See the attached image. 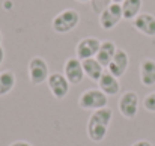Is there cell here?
<instances>
[{"label": "cell", "instance_id": "cell-8", "mask_svg": "<svg viewBox=\"0 0 155 146\" xmlns=\"http://www.w3.org/2000/svg\"><path fill=\"white\" fill-rule=\"evenodd\" d=\"M100 47H101V41L98 38H94V36L83 38L75 45V57H78L80 60L92 59L97 56Z\"/></svg>", "mask_w": 155, "mask_h": 146}, {"label": "cell", "instance_id": "cell-7", "mask_svg": "<svg viewBox=\"0 0 155 146\" xmlns=\"http://www.w3.org/2000/svg\"><path fill=\"white\" fill-rule=\"evenodd\" d=\"M63 75L69 81V85H80L84 78L83 62L78 57H68L63 65Z\"/></svg>", "mask_w": 155, "mask_h": 146}, {"label": "cell", "instance_id": "cell-3", "mask_svg": "<svg viewBox=\"0 0 155 146\" xmlns=\"http://www.w3.org/2000/svg\"><path fill=\"white\" fill-rule=\"evenodd\" d=\"M107 104H108V97L97 88L83 91L80 98H78V107L83 108V110L95 111V110L107 107Z\"/></svg>", "mask_w": 155, "mask_h": 146}, {"label": "cell", "instance_id": "cell-15", "mask_svg": "<svg viewBox=\"0 0 155 146\" xmlns=\"http://www.w3.org/2000/svg\"><path fill=\"white\" fill-rule=\"evenodd\" d=\"M116 50H117V47H116V44H114L113 41H101V47L98 50L95 59L103 65L104 68H107L108 63L111 62V59H113Z\"/></svg>", "mask_w": 155, "mask_h": 146}, {"label": "cell", "instance_id": "cell-1", "mask_svg": "<svg viewBox=\"0 0 155 146\" xmlns=\"http://www.w3.org/2000/svg\"><path fill=\"white\" fill-rule=\"evenodd\" d=\"M111 118H113V110L110 107H104L100 110L92 111L89 121H87V137L95 142L100 143L103 142L107 136V130L111 124Z\"/></svg>", "mask_w": 155, "mask_h": 146}, {"label": "cell", "instance_id": "cell-22", "mask_svg": "<svg viewBox=\"0 0 155 146\" xmlns=\"http://www.w3.org/2000/svg\"><path fill=\"white\" fill-rule=\"evenodd\" d=\"M75 2H78V3H87V2H92V0H75Z\"/></svg>", "mask_w": 155, "mask_h": 146}, {"label": "cell", "instance_id": "cell-11", "mask_svg": "<svg viewBox=\"0 0 155 146\" xmlns=\"http://www.w3.org/2000/svg\"><path fill=\"white\" fill-rule=\"evenodd\" d=\"M133 27L145 36L154 38L155 36V15L149 12H140L133 20Z\"/></svg>", "mask_w": 155, "mask_h": 146}, {"label": "cell", "instance_id": "cell-20", "mask_svg": "<svg viewBox=\"0 0 155 146\" xmlns=\"http://www.w3.org/2000/svg\"><path fill=\"white\" fill-rule=\"evenodd\" d=\"M131 146H152V143H151L149 140H137V142H134Z\"/></svg>", "mask_w": 155, "mask_h": 146}, {"label": "cell", "instance_id": "cell-12", "mask_svg": "<svg viewBox=\"0 0 155 146\" xmlns=\"http://www.w3.org/2000/svg\"><path fill=\"white\" fill-rule=\"evenodd\" d=\"M98 89H100L101 92H104L107 97L119 95V92H120L119 78H116L114 75H111L108 71H104L101 78L98 80Z\"/></svg>", "mask_w": 155, "mask_h": 146}, {"label": "cell", "instance_id": "cell-19", "mask_svg": "<svg viewBox=\"0 0 155 146\" xmlns=\"http://www.w3.org/2000/svg\"><path fill=\"white\" fill-rule=\"evenodd\" d=\"M9 146H33L30 142H27V140H15V142H12Z\"/></svg>", "mask_w": 155, "mask_h": 146}, {"label": "cell", "instance_id": "cell-17", "mask_svg": "<svg viewBox=\"0 0 155 146\" xmlns=\"http://www.w3.org/2000/svg\"><path fill=\"white\" fill-rule=\"evenodd\" d=\"M17 85V77L14 74V71L6 69L0 72V97L8 95Z\"/></svg>", "mask_w": 155, "mask_h": 146}, {"label": "cell", "instance_id": "cell-13", "mask_svg": "<svg viewBox=\"0 0 155 146\" xmlns=\"http://www.w3.org/2000/svg\"><path fill=\"white\" fill-rule=\"evenodd\" d=\"M139 74H140V81L143 86L151 88L155 85V60L151 57H146L140 62L139 66Z\"/></svg>", "mask_w": 155, "mask_h": 146}, {"label": "cell", "instance_id": "cell-6", "mask_svg": "<svg viewBox=\"0 0 155 146\" xmlns=\"http://www.w3.org/2000/svg\"><path fill=\"white\" fill-rule=\"evenodd\" d=\"M122 18V6L119 3H110L100 14V26L104 30H111L120 23Z\"/></svg>", "mask_w": 155, "mask_h": 146}, {"label": "cell", "instance_id": "cell-10", "mask_svg": "<svg viewBox=\"0 0 155 146\" xmlns=\"http://www.w3.org/2000/svg\"><path fill=\"white\" fill-rule=\"evenodd\" d=\"M128 66H130V56L128 53L124 48H117L111 62L108 63L107 69L111 75H114L116 78H120L125 75V72L128 71Z\"/></svg>", "mask_w": 155, "mask_h": 146}, {"label": "cell", "instance_id": "cell-2", "mask_svg": "<svg viewBox=\"0 0 155 146\" xmlns=\"http://www.w3.org/2000/svg\"><path fill=\"white\" fill-rule=\"evenodd\" d=\"M78 24H80V14L71 8H66V9L60 11L59 14H56L51 21L53 30L56 33H60V35L69 33Z\"/></svg>", "mask_w": 155, "mask_h": 146}, {"label": "cell", "instance_id": "cell-18", "mask_svg": "<svg viewBox=\"0 0 155 146\" xmlns=\"http://www.w3.org/2000/svg\"><path fill=\"white\" fill-rule=\"evenodd\" d=\"M143 107H145L146 111L155 113V91L145 97V99H143Z\"/></svg>", "mask_w": 155, "mask_h": 146}, {"label": "cell", "instance_id": "cell-23", "mask_svg": "<svg viewBox=\"0 0 155 146\" xmlns=\"http://www.w3.org/2000/svg\"><path fill=\"white\" fill-rule=\"evenodd\" d=\"M122 2H124V0H111V3H119V5H120Z\"/></svg>", "mask_w": 155, "mask_h": 146}, {"label": "cell", "instance_id": "cell-5", "mask_svg": "<svg viewBox=\"0 0 155 146\" xmlns=\"http://www.w3.org/2000/svg\"><path fill=\"white\" fill-rule=\"evenodd\" d=\"M139 104H140L139 95L134 91H127L119 98L117 108L125 119H134L139 113Z\"/></svg>", "mask_w": 155, "mask_h": 146}, {"label": "cell", "instance_id": "cell-24", "mask_svg": "<svg viewBox=\"0 0 155 146\" xmlns=\"http://www.w3.org/2000/svg\"><path fill=\"white\" fill-rule=\"evenodd\" d=\"M2 41H3V35H2V32H0V45H2Z\"/></svg>", "mask_w": 155, "mask_h": 146}, {"label": "cell", "instance_id": "cell-14", "mask_svg": "<svg viewBox=\"0 0 155 146\" xmlns=\"http://www.w3.org/2000/svg\"><path fill=\"white\" fill-rule=\"evenodd\" d=\"M83 62V71H84V75L87 78H91L92 81H97L101 78V75L104 74V66L95 59H86V60H81Z\"/></svg>", "mask_w": 155, "mask_h": 146}, {"label": "cell", "instance_id": "cell-16", "mask_svg": "<svg viewBox=\"0 0 155 146\" xmlns=\"http://www.w3.org/2000/svg\"><path fill=\"white\" fill-rule=\"evenodd\" d=\"M142 5H143V0H124L120 3L122 6V17L124 20H130L133 21L142 11Z\"/></svg>", "mask_w": 155, "mask_h": 146}, {"label": "cell", "instance_id": "cell-4", "mask_svg": "<svg viewBox=\"0 0 155 146\" xmlns=\"http://www.w3.org/2000/svg\"><path fill=\"white\" fill-rule=\"evenodd\" d=\"M27 71H29V80L33 86H39L42 83H47V80L50 77L48 63L41 56H35L29 60Z\"/></svg>", "mask_w": 155, "mask_h": 146}, {"label": "cell", "instance_id": "cell-21", "mask_svg": "<svg viewBox=\"0 0 155 146\" xmlns=\"http://www.w3.org/2000/svg\"><path fill=\"white\" fill-rule=\"evenodd\" d=\"M3 60H5V50H3V47L0 45V65L3 63Z\"/></svg>", "mask_w": 155, "mask_h": 146}, {"label": "cell", "instance_id": "cell-9", "mask_svg": "<svg viewBox=\"0 0 155 146\" xmlns=\"http://www.w3.org/2000/svg\"><path fill=\"white\" fill-rule=\"evenodd\" d=\"M47 86L48 91L51 92V95L56 99H63L69 94V81L66 80V77L60 72H53L50 74L48 80H47Z\"/></svg>", "mask_w": 155, "mask_h": 146}]
</instances>
